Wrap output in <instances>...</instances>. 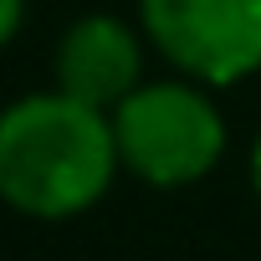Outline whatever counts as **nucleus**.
Segmentation results:
<instances>
[{"mask_svg":"<svg viewBox=\"0 0 261 261\" xmlns=\"http://www.w3.org/2000/svg\"><path fill=\"white\" fill-rule=\"evenodd\" d=\"M113 118L62 87L0 108V200L31 220L92 210L118 174Z\"/></svg>","mask_w":261,"mask_h":261,"instance_id":"nucleus-1","label":"nucleus"},{"mask_svg":"<svg viewBox=\"0 0 261 261\" xmlns=\"http://www.w3.org/2000/svg\"><path fill=\"white\" fill-rule=\"evenodd\" d=\"M108 118L118 164L154 190H185L225 154V118L195 82H139Z\"/></svg>","mask_w":261,"mask_h":261,"instance_id":"nucleus-2","label":"nucleus"},{"mask_svg":"<svg viewBox=\"0 0 261 261\" xmlns=\"http://www.w3.org/2000/svg\"><path fill=\"white\" fill-rule=\"evenodd\" d=\"M139 21L195 82L230 87L261 67V0H139Z\"/></svg>","mask_w":261,"mask_h":261,"instance_id":"nucleus-3","label":"nucleus"},{"mask_svg":"<svg viewBox=\"0 0 261 261\" xmlns=\"http://www.w3.org/2000/svg\"><path fill=\"white\" fill-rule=\"evenodd\" d=\"M144 82V41L118 16H82L57 46V87L87 108L113 113Z\"/></svg>","mask_w":261,"mask_h":261,"instance_id":"nucleus-4","label":"nucleus"},{"mask_svg":"<svg viewBox=\"0 0 261 261\" xmlns=\"http://www.w3.org/2000/svg\"><path fill=\"white\" fill-rule=\"evenodd\" d=\"M21 21H26V0H0V46H11Z\"/></svg>","mask_w":261,"mask_h":261,"instance_id":"nucleus-5","label":"nucleus"},{"mask_svg":"<svg viewBox=\"0 0 261 261\" xmlns=\"http://www.w3.org/2000/svg\"><path fill=\"white\" fill-rule=\"evenodd\" d=\"M251 185H256V195H261V139H256V149H251Z\"/></svg>","mask_w":261,"mask_h":261,"instance_id":"nucleus-6","label":"nucleus"}]
</instances>
